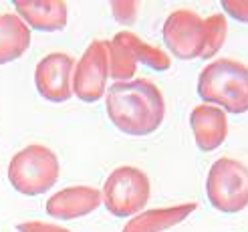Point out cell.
Listing matches in <instances>:
<instances>
[{
	"label": "cell",
	"instance_id": "obj_1",
	"mask_svg": "<svg viewBox=\"0 0 248 232\" xmlns=\"http://www.w3.org/2000/svg\"><path fill=\"white\" fill-rule=\"evenodd\" d=\"M107 115L119 131L127 136H150L166 119V99L150 79L113 83L105 91Z\"/></svg>",
	"mask_w": 248,
	"mask_h": 232
},
{
	"label": "cell",
	"instance_id": "obj_2",
	"mask_svg": "<svg viewBox=\"0 0 248 232\" xmlns=\"http://www.w3.org/2000/svg\"><path fill=\"white\" fill-rule=\"evenodd\" d=\"M198 95L224 113L248 111V67L234 59H216L198 77Z\"/></svg>",
	"mask_w": 248,
	"mask_h": 232
},
{
	"label": "cell",
	"instance_id": "obj_3",
	"mask_svg": "<svg viewBox=\"0 0 248 232\" xmlns=\"http://www.w3.org/2000/svg\"><path fill=\"white\" fill-rule=\"evenodd\" d=\"M61 166L57 154L41 143H31L12 155L8 182L22 196H39L48 192L59 180Z\"/></svg>",
	"mask_w": 248,
	"mask_h": 232
},
{
	"label": "cell",
	"instance_id": "obj_4",
	"mask_svg": "<svg viewBox=\"0 0 248 232\" xmlns=\"http://www.w3.org/2000/svg\"><path fill=\"white\" fill-rule=\"evenodd\" d=\"M208 202L218 212L236 214L248 208V166L234 157H218L206 178Z\"/></svg>",
	"mask_w": 248,
	"mask_h": 232
},
{
	"label": "cell",
	"instance_id": "obj_5",
	"mask_svg": "<svg viewBox=\"0 0 248 232\" xmlns=\"http://www.w3.org/2000/svg\"><path fill=\"white\" fill-rule=\"evenodd\" d=\"M103 204L117 218L141 212L152 196V182L143 170L135 166H119L111 172L103 186Z\"/></svg>",
	"mask_w": 248,
	"mask_h": 232
},
{
	"label": "cell",
	"instance_id": "obj_6",
	"mask_svg": "<svg viewBox=\"0 0 248 232\" xmlns=\"http://www.w3.org/2000/svg\"><path fill=\"white\" fill-rule=\"evenodd\" d=\"M109 79V41H91L73 71V95L83 103L103 99Z\"/></svg>",
	"mask_w": 248,
	"mask_h": 232
},
{
	"label": "cell",
	"instance_id": "obj_7",
	"mask_svg": "<svg viewBox=\"0 0 248 232\" xmlns=\"http://www.w3.org/2000/svg\"><path fill=\"white\" fill-rule=\"evenodd\" d=\"M164 43L178 59H200L206 46V20L194 10H173L164 22Z\"/></svg>",
	"mask_w": 248,
	"mask_h": 232
},
{
	"label": "cell",
	"instance_id": "obj_8",
	"mask_svg": "<svg viewBox=\"0 0 248 232\" xmlns=\"http://www.w3.org/2000/svg\"><path fill=\"white\" fill-rule=\"evenodd\" d=\"M73 71L75 59L67 53H48L34 69V87L43 99L65 103L73 95Z\"/></svg>",
	"mask_w": 248,
	"mask_h": 232
},
{
	"label": "cell",
	"instance_id": "obj_9",
	"mask_svg": "<svg viewBox=\"0 0 248 232\" xmlns=\"http://www.w3.org/2000/svg\"><path fill=\"white\" fill-rule=\"evenodd\" d=\"M103 202L101 190L93 186H71L55 192L46 200L45 210L57 220H75L87 214H93Z\"/></svg>",
	"mask_w": 248,
	"mask_h": 232
},
{
	"label": "cell",
	"instance_id": "obj_10",
	"mask_svg": "<svg viewBox=\"0 0 248 232\" xmlns=\"http://www.w3.org/2000/svg\"><path fill=\"white\" fill-rule=\"evenodd\" d=\"M190 127L202 152H214L228 138V117L216 105H196L190 113Z\"/></svg>",
	"mask_w": 248,
	"mask_h": 232
},
{
	"label": "cell",
	"instance_id": "obj_11",
	"mask_svg": "<svg viewBox=\"0 0 248 232\" xmlns=\"http://www.w3.org/2000/svg\"><path fill=\"white\" fill-rule=\"evenodd\" d=\"M16 16L29 29L57 32L67 27L69 10L63 0H18L15 2Z\"/></svg>",
	"mask_w": 248,
	"mask_h": 232
},
{
	"label": "cell",
	"instance_id": "obj_12",
	"mask_svg": "<svg viewBox=\"0 0 248 232\" xmlns=\"http://www.w3.org/2000/svg\"><path fill=\"white\" fill-rule=\"evenodd\" d=\"M198 208L196 202H186L168 206V208H155L135 214L125 224L123 232H162L168 228H173L176 224L184 222L194 210Z\"/></svg>",
	"mask_w": 248,
	"mask_h": 232
},
{
	"label": "cell",
	"instance_id": "obj_13",
	"mask_svg": "<svg viewBox=\"0 0 248 232\" xmlns=\"http://www.w3.org/2000/svg\"><path fill=\"white\" fill-rule=\"evenodd\" d=\"M31 46V29L16 15H0V65L20 59Z\"/></svg>",
	"mask_w": 248,
	"mask_h": 232
},
{
	"label": "cell",
	"instance_id": "obj_14",
	"mask_svg": "<svg viewBox=\"0 0 248 232\" xmlns=\"http://www.w3.org/2000/svg\"><path fill=\"white\" fill-rule=\"evenodd\" d=\"M138 65L140 61L131 46V32L119 31L109 41V77L115 79V83L131 81L135 77Z\"/></svg>",
	"mask_w": 248,
	"mask_h": 232
},
{
	"label": "cell",
	"instance_id": "obj_15",
	"mask_svg": "<svg viewBox=\"0 0 248 232\" xmlns=\"http://www.w3.org/2000/svg\"><path fill=\"white\" fill-rule=\"evenodd\" d=\"M204 20H206V46L200 59L208 61L216 57V53L224 46V41L228 36V22L224 15H212Z\"/></svg>",
	"mask_w": 248,
	"mask_h": 232
},
{
	"label": "cell",
	"instance_id": "obj_16",
	"mask_svg": "<svg viewBox=\"0 0 248 232\" xmlns=\"http://www.w3.org/2000/svg\"><path fill=\"white\" fill-rule=\"evenodd\" d=\"M138 2H111V12L119 24H133L138 18Z\"/></svg>",
	"mask_w": 248,
	"mask_h": 232
},
{
	"label": "cell",
	"instance_id": "obj_17",
	"mask_svg": "<svg viewBox=\"0 0 248 232\" xmlns=\"http://www.w3.org/2000/svg\"><path fill=\"white\" fill-rule=\"evenodd\" d=\"M222 8L234 20L248 24V0H232V2L228 0V2H222Z\"/></svg>",
	"mask_w": 248,
	"mask_h": 232
},
{
	"label": "cell",
	"instance_id": "obj_18",
	"mask_svg": "<svg viewBox=\"0 0 248 232\" xmlns=\"http://www.w3.org/2000/svg\"><path fill=\"white\" fill-rule=\"evenodd\" d=\"M18 232H71L69 228L57 226V224H48V222H41V220H29V222H20L16 224Z\"/></svg>",
	"mask_w": 248,
	"mask_h": 232
}]
</instances>
